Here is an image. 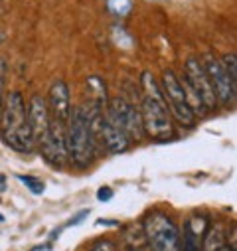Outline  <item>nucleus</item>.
<instances>
[{
  "label": "nucleus",
  "instance_id": "f8f14e48",
  "mask_svg": "<svg viewBox=\"0 0 237 251\" xmlns=\"http://www.w3.org/2000/svg\"><path fill=\"white\" fill-rule=\"evenodd\" d=\"M204 241H202V251H221L227 245L225 229L221 226H213L204 231Z\"/></svg>",
  "mask_w": 237,
  "mask_h": 251
},
{
  "label": "nucleus",
  "instance_id": "423d86ee",
  "mask_svg": "<svg viewBox=\"0 0 237 251\" xmlns=\"http://www.w3.org/2000/svg\"><path fill=\"white\" fill-rule=\"evenodd\" d=\"M105 117L115 125L118 131H123L129 141H141L144 137L142 131V121H141V111L129 103L123 97H113L107 101V109H105Z\"/></svg>",
  "mask_w": 237,
  "mask_h": 251
},
{
  "label": "nucleus",
  "instance_id": "9d476101",
  "mask_svg": "<svg viewBox=\"0 0 237 251\" xmlns=\"http://www.w3.org/2000/svg\"><path fill=\"white\" fill-rule=\"evenodd\" d=\"M46 103H47L49 119L68 127V121H70V115H71V99H70V87L64 79H57L49 87V95H47Z\"/></svg>",
  "mask_w": 237,
  "mask_h": 251
},
{
  "label": "nucleus",
  "instance_id": "9b49d317",
  "mask_svg": "<svg viewBox=\"0 0 237 251\" xmlns=\"http://www.w3.org/2000/svg\"><path fill=\"white\" fill-rule=\"evenodd\" d=\"M28 107V125H30V131H32V139L38 145L44 135L49 129V111H47V103L42 95H32L30 103H26Z\"/></svg>",
  "mask_w": 237,
  "mask_h": 251
},
{
  "label": "nucleus",
  "instance_id": "412c9836",
  "mask_svg": "<svg viewBox=\"0 0 237 251\" xmlns=\"http://www.w3.org/2000/svg\"><path fill=\"white\" fill-rule=\"evenodd\" d=\"M51 249V245H40V247H34L32 251H49Z\"/></svg>",
  "mask_w": 237,
  "mask_h": 251
},
{
  "label": "nucleus",
  "instance_id": "aec40b11",
  "mask_svg": "<svg viewBox=\"0 0 237 251\" xmlns=\"http://www.w3.org/2000/svg\"><path fill=\"white\" fill-rule=\"evenodd\" d=\"M111 198H113V190H111V188L103 186V188H99V190H97V200L107 202V200H111Z\"/></svg>",
  "mask_w": 237,
  "mask_h": 251
},
{
  "label": "nucleus",
  "instance_id": "4468645a",
  "mask_svg": "<svg viewBox=\"0 0 237 251\" xmlns=\"http://www.w3.org/2000/svg\"><path fill=\"white\" fill-rule=\"evenodd\" d=\"M107 8L115 16H129L133 10V0H107Z\"/></svg>",
  "mask_w": 237,
  "mask_h": 251
},
{
  "label": "nucleus",
  "instance_id": "a211bd4d",
  "mask_svg": "<svg viewBox=\"0 0 237 251\" xmlns=\"http://www.w3.org/2000/svg\"><path fill=\"white\" fill-rule=\"evenodd\" d=\"M4 74H6V66L0 59V111H2V103H4Z\"/></svg>",
  "mask_w": 237,
  "mask_h": 251
},
{
  "label": "nucleus",
  "instance_id": "7ed1b4c3",
  "mask_svg": "<svg viewBox=\"0 0 237 251\" xmlns=\"http://www.w3.org/2000/svg\"><path fill=\"white\" fill-rule=\"evenodd\" d=\"M141 121H142V131L146 137L156 141H168L174 137L172 127V117L164 103V97H144L141 105Z\"/></svg>",
  "mask_w": 237,
  "mask_h": 251
},
{
  "label": "nucleus",
  "instance_id": "6ab92c4d",
  "mask_svg": "<svg viewBox=\"0 0 237 251\" xmlns=\"http://www.w3.org/2000/svg\"><path fill=\"white\" fill-rule=\"evenodd\" d=\"M87 216H89V208H87V210H81L77 216H73V218L68 222V226H66V227H70V226H79V224H81V222H83Z\"/></svg>",
  "mask_w": 237,
  "mask_h": 251
},
{
  "label": "nucleus",
  "instance_id": "20e7f679",
  "mask_svg": "<svg viewBox=\"0 0 237 251\" xmlns=\"http://www.w3.org/2000/svg\"><path fill=\"white\" fill-rule=\"evenodd\" d=\"M146 245L152 251H180L182 235L178 226L164 214H150L142 226Z\"/></svg>",
  "mask_w": 237,
  "mask_h": 251
},
{
  "label": "nucleus",
  "instance_id": "39448f33",
  "mask_svg": "<svg viewBox=\"0 0 237 251\" xmlns=\"http://www.w3.org/2000/svg\"><path fill=\"white\" fill-rule=\"evenodd\" d=\"M160 89H162V97H164V103L170 111V117H174L182 127H188L192 129L196 125V115L192 113L188 101H186V93L182 89V83L180 79L176 77V74L172 70H166L162 74V83H160Z\"/></svg>",
  "mask_w": 237,
  "mask_h": 251
},
{
  "label": "nucleus",
  "instance_id": "f03ea898",
  "mask_svg": "<svg viewBox=\"0 0 237 251\" xmlns=\"http://www.w3.org/2000/svg\"><path fill=\"white\" fill-rule=\"evenodd\" d=\"M66 143H68V152L70 158L77 168H87L93 158H95V139L91 135L87 117L83 109H73L66 127Z\"/></svg>",
  "mask_w": 237,
  "mask_h": 251
},
{
  "label": "nucleus",
  "instance_id": "1a4fd4ad",
  "mask_svg": "<svg viewBox=\"0 0 237 251\" xmlns=\"http://www.w3.org/2000/svg\"><path fill=\"white\" fill-rule=\"evenodd\" d=\"M204 72L208 74L210 81H212V87L215 91V97H217V103L221 105H233L235 103V91H237V85L231 83L229 75L225 74L223 66H221V61L212 55V53H206L204 61H200Z\"/></svg>",
  "mask_w": 237,
  "mask_h": 251
},
{
  "label": "nucleus",
  "instance_id": "dca6fc26",
  "mask_svg": "<svg viewBox=\"0 0 237 251\" xmlns=\"http://www.w3.org/2000/svg\"><path fill=\"white\" fill-rule=\"evenodd\" d=\"M18 180L20 182H24L26 186H28V190L32 192V194H42L44 192V182L40 180V178H34V176H18Z\"/></svg>",
  "mask_w": 237,
  "mask_h": 251
},
{
  "label": "nucleus",
  "instance_id": "f3484780",
  "mask_svg": "<svg viewBox=\"0 0 237 251\" xmlns=\"http://www.w3.org/2000/svg\"><path fill=\"white\" fill-rule=\"evenodd\" d=\"M91 251H118V249H117L115 241H111V239H101V241H97V243L91 247Z\"/></svg>",
  "mask_w": 237,
  "mask_h": 251
},
{
  "label": "nucleus",
  "instance_id": "6e6552de",
  "mask_svg": "<svg viewBox=\"0 0 237 251\" xmlns=\"http://www.w3.org/2000/svg\"><path fill=\"white\" fill-rule=\"evenodd\" d=\"M184 79L192 87V91L198 95V99L204 105L206 113L217 107V97H215V91L212 87V81H210L208 74L204 72V68H202V64L198 59L190 57L186 61V66H184Z\"/></svg>",
  "mask_w": 237,
  "mask_h": 251
},
{
  "label": "nucleus",
  "instance_id": "ddd939ff",
  "mask_svg": "<svg viewBox=\"0 0 237 251\" xmlns=\"http://www.w3.org/2000/svg\"><path fill=\"white\" fill-rule=\"evenodd\" d=\"M200 233H196L194 229H190L188 224H184V247L182 251H202V241H200Z\"/></svg>",
  "mask_w": 237,
  "mask_h": 251
},
{
  "label": "nucleus",
  "instance_id": "4be33fe9",
  "mask_svg": "<svg viewBox=\"0 0 237 251\" xmlns=\"http://www.w3.org/2000/svg\"><path fill=\"white\" fill-rule=\"evenodd\" d=\"M0 222H4V216L2 214H0Z\"/></svg>",
  "mask_w": 237,
  "mask_h": 251
},
{
  "label": "nucleus",
  "instance_id": "0eeeda50",
  "mask_svg": "<svg viewBox=\"0 0 237 251\" xmlns=\"http://www.w3.org/2000/svg\"><path fill=\"white\" fill-rule=\"evenodd\" d=\"M42 156L55 168H64L70 160L68 152V143H66V125L49 121V129L44 135V139L38 143Z\"/></svg>",
  "mask_w": 237,
  "mask_h": 251
},
{
  "label": "nucleus",
  "instance_id": "f257e3e1",
  "mask_svg": "<svg viewBox=\"0 0 237 251\" xmlns=\"http://www.w3.org/2000/svg\"><path fill=\"white\" fill-rule=\"evenodd\" d=\"M0 137L16 152H32L36 143L28 125V107L20 91H10L0 111Z\"/></svg>",
  "mask_w": 237,
  "mask_h": 251
},
{
  "label": "nucleus",
  "instance_id": "2eb2a0df",
  "mask_svg": "<svg viewBox=\"0 0 237 251\" xmlns=\"http://www.w3.org/2000/svg\"><path fill=\"white\" fill-rule=\"evenodd\" d=\"M221 66L225 70V74L229 75L231 83L237 85V55L231 51V53H225L223 59H221Z\"/></svg>",
  "mask_w": 237,
  "mask_h": 251
}]
</instances>
